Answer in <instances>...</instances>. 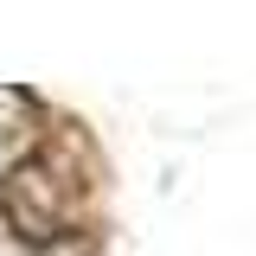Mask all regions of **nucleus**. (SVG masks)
Returning a JSON list of instances; mask_svg holds the SVG:
<instances>
[{"instance_id": "nucleus-1", "label": "nucleus", "mask_w": 256, "mask_h": 256, "mask_svg": "<svg viewBox=\"0 0 256 256\" xmlns=\"http://www.w3.org/2000/svg\"><path fill=\"white\" fill-rule=\"evenodd\" d=\"M6 218L20 224L26 237H58L64 230V192L45 166H20L6 186Z\"/></svg>"}]
</instances>
